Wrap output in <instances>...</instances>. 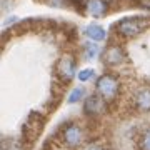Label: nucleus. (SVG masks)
I'll list each match as a JSON object with an SVG mask.
<instances>
[{
  "label": "nucleus",
  "instance_id": "7ed1b4c3",
  "mask_svg": "<svg viewBox=\"0 0 150 150\" xmlns=\"http://www.w3.org/2000/svg\"><path fill=\"white\" fill-rule=\"evenodd\" d=\"M150 22L147 18H140V17H129L123 18L115 25V30L120 37L123 38H135L139 37L142 32H145L149 28Z\"/></svg>",
  "mask_w": 150,
  "mask_h": 150
},
{
  "label": "nucleus",
  "instance_id": "0eeeda50",
  "mask_svg": "<svg viewBox=\"0 0 150 150\" xmlns=\"http://www.w3.org/2000/svg\"><path fill=\"white\" fill-rule=\"evenodd\" d=\"M134 107L142 113L150 112V85L140 87L134 93Z\"/></svg>",
  "mask_w": 150,
  "mask_h": 150
},
{
  "label": "nucleus",
  "instance_id": "f3484780",
  "mask_svg": "<svg viewBox=\"0 0 150 150\" xmlns=\"http://www.w3.org/2000/svg\"><path fill=\"white\" fill-rule=\"evenodd\" d=\"M137 5L145 10H150V0H137Z\"/></svg>",
  "mask_w": 150,
  "mask_h": 150
},
{
  "label": "nucleus",
  "instance_id": "f257e3e1",
  "mask_svg": "<svg viewBox=\"0 0 150 150\" xmlns=\"http://www.w3.org/2000/svg\"><path fill=\"white\" fill-rule=\"evenodd\" d=\"M60 139H62V144L67 149L70 150L82 149L85 145V129L79 122H69L60 130Z\"/></svg>",
  "mask_w": 150,
  "mask_h": 150
},
{
  "label": "nucleus",
  "instance_id": "20e7f679",
  "mask_svg": "<svg viewBox=\"0 0 150 150\" xmlns=\"http://www.w3.org/2000/svg\"><path fill=\"white\" fill-rule=\"evenodd\" d=\"M55 74H57V79L64 83H69L72 79L77 74V64H75V59L72 55L65 54L62 55L55 65Z\"/></svg>",
  "mask_w": 150,
  "mask_h": 150
},
{
  "label": "nucleus",
  "instance_id": "2eb2a0df",
  "mask_svg": "<svg viewBox=\"0 0 150 150\" xmlns=\"http://www.w3.org/2000/svg\"><path fill=\"white\" fill-rule=\"evenodd\" d=\"M82 150H105L100 144H95V142H90V144H85L82 147Z\"/></svg>",
  "mask_w": 150,
  "mask_h": 150
},
{
  "label": "nucleus",
  "instance_id": "4468645a",
  "mask_svg": "<svg viewBox=\"0 0 150 150\" xmlns=\"http://www.w3.org/2000/svg\"><path fill=\"white\" fill-rule=\"evenodd\" d=\"M4 150H23V145L20 142L12 140V142H5L4 144Z\"/></svg>",
  "mask_w": 150,
  "mask_h": 150
},
{
  "label": "nucleus",
  "instance_id": "9d476101",
  "mask_svg": "<svg viewBox=\"0 0 150 150\" xmlns=\"http://www.w3.org/2000/svg\"><path fill=\"white\" fill-rule=\"evenodd\" d=\"M98 42H93V40H90V42L83 43V52H85V59L88 60H93L98 57V54H100V48H98V45H97Z\"/></svg>",
  "mask_w": 150,
  "mask_h": 150
},
{
  "label": "nucleus",
  "instance_id": "9b49d317",
  "mask_svg": "<svg viewBox=\"0 0 150 150\" xmlns=\"http://www.w3.org/2000/svg\"><path fill=\"white\" fill-rule=\"evenodd\" d=\"M85 88L83 87H75V88H72L69 93V97H67V102L69 103H79L82 102V98H85Z\"/></svg>",
  "mask_w": 150,
  "mask_h": 150
},
{
  "label": "nucleus",
  "instance_id": "423d86ee",
  "mask_svg": "<svg viewBox=\"0 0 150 150\" xmlns=\"http://www.w3.org/2000/svg\"><path fill=\"white\" fill-rule=\"evenodd\" d=\"M125 60H127V55H125V50H123L120 45H110V47L105 50V54H103V62H105L108 67L122 65Z\"/></svg>",
  "mask_w": 150,
  "mask_h": 150
},
{
  "label": "nucleus",
  "instance_id": "dca6fc26",
  "mask_svg": "<svg viewBox=\"0 0 150 150\" xmlns=\"http://www.w3.org/2000/svg\"><path fill=\"white\" fill-rule=\"evenodd\" d=\"M47 2L54 7H67V4H69V0H47Z\"/></svg>",
  "mask_w": 150,
  "mask_h": 150
},
{
  "label": "nucleus",
  "instance_id": "f8f14e48",
  "mask_svg": "<svg viewBox=\"0 0 150 150\" xmlns=\"http://www.w3.org/2000/svg\"><path fill=\"white\" fill-rule=\"evenodd\" d=\"M139 149L140 150H150V129H145L139 139Z\"/></svg>",
  "mask_w": 150,
  "mask_h": 150
},
{
  "label": "nucleus",
  "instance_id": "1a4fd4ad",
  "mask_svg": "<svg viewBox=\"0 0 150 150\" xmlns=\"http://www.w3.org/2000/svg\"><path fill=\"white\" fill-rule=\"evenodd\" d=\"M85 35L90 40H93V42H103L107 38V33H105V30L100 25H88L85 28Z\"/></svg>",
  "mask_w": 150,
  "mask_h": 150
},
{
  "label": "nucleus",
  "instance_id": "6e6552de",
  "mask_svg": "<svg viewBox=\"0 0 150 150\" xmlns=\"http://www.w3.org/2000/svg\"><path fill=\"white\" fill-rule=\"evenodd\" d=\"M83 8H85V12L88 15L97 17V18L105 17V13L108 12V5L105 0H85Z\"/></svg>",
  "mask_w": 150,
  "mask_h": 150
},
{
  "label": "nucleus",
  "instance_id": "ddd939ff",
  "mask_svg": "<svg viewBox=\"0 0 150 150\" xmlns=\"http://www.w3.org/2000/svg\"><path fill=\"white\" fill-rule=\"evenodd\" d=\"M93 77H95V70L93 69H83L77 74V79L80 82H90L93 80Z\"/></svg>",
  "mask_w": 150,
  "mask_h": 150
},
{
  "label": "nucleus",
  "instance_id": "f03ea898",
  "mask_svg": "<svg viewBox=\"0 0 150 150\" xmlns=\"http://www.w3.org/2000/svg\"><path fill=\"white\" fill-rule=\"evenodd\" d=\"M95 93L102 97L107 103L113 102L120 93V82L113 74H103L95 82Z\"/></svg>",
  "mask_w": 150,
  "mask_h": 150
},
{
  "label": "nucleus",
  "instance_id": "39448f33",
  "mask_svg": "<svg viewBox=\"0 0 150 150\" xmlns=\"http://www.w3.org/2000/svg\"><path fill=\"white\" fill-rule=\"evenodd\" d=\"M107 108V102L103 100L98 93H92V95L85 97V102H83V113L87 117L95 118L98 115H102Z\"/></svg>",
  "mask_w": 150,
  "mask_h": 150
}]
</instances>
